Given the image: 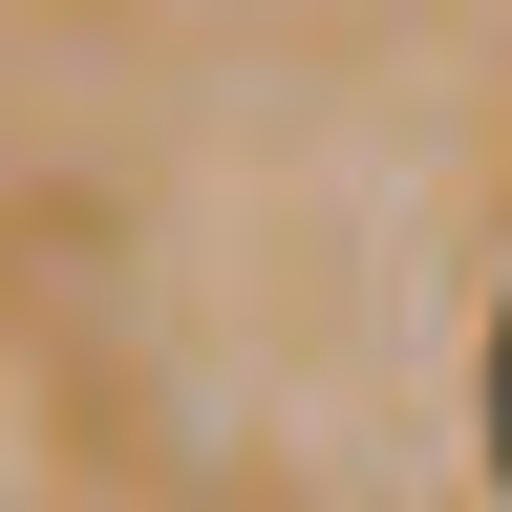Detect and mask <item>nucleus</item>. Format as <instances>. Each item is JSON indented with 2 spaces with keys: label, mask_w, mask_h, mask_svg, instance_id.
<instances>
[{
  "label": "nucleus",
  "mask_w": 512,
  "mask_h": 512,
  "mask_svg": "<svg viewBox=\"0 0 512 512\" xmlns=\"http://www.w3.org/2000/svg\"><path fill=\"white\" fill-rule=\"evenodd\" d=\"M491 491H512V320H491Z\"/></svg>",
  "instance_id": "1"
}]
</instances>
